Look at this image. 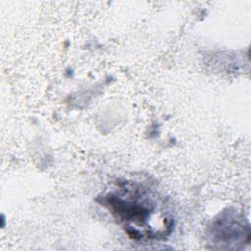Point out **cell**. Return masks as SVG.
<instances>
[{"mask_svg": "<svg viewBox=\"0 0 251 251\" xmlns=\"http://www.w3.org/2000/svg\"><path fill=\"white\" fill-rule=\"evenodd\" d=\"M112 213L120 220L133 238H160L166 233L153 224L155 220L170 224L167 216H157L160 211L154 196L142 187L124 186L105 197Z\"/></svg>", "mask_w": 251, "mask_h": 251, "instance_id": "6da1fadb", "label": "cell"}]
</instances>
